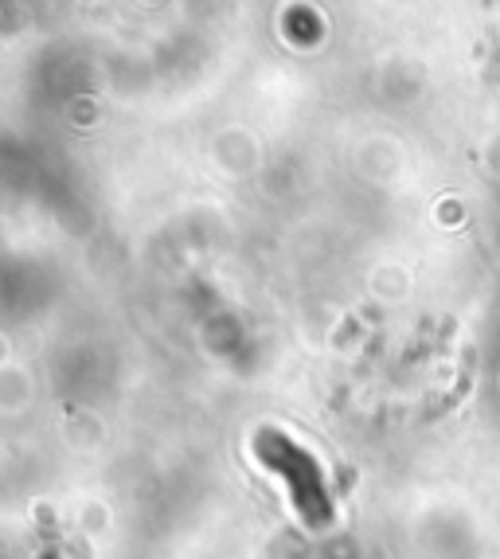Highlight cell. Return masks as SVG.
I'll list each match as a JSON object with an SVG mask.
<instances>
[{
  "instance_id": "1",
  "label": "cell",
  "mask_w": 500,
  "mask_h": 559,
  "mask_svg": "<svg viewBox=\"0 0 500 559\" xmlns=\"http://www.w3.org/2000/svg\"><path fill=\"white\" fill-rule=\"evenodd\" d=\"M250 447H254V457H259L262 469L282 477L289 504H294L297 516H301L309 528H329V524H333V497H329L324 469L301 442H294L289 435H282V430L266 427L254 435Z\"/></svg>"
}]
</instances>
